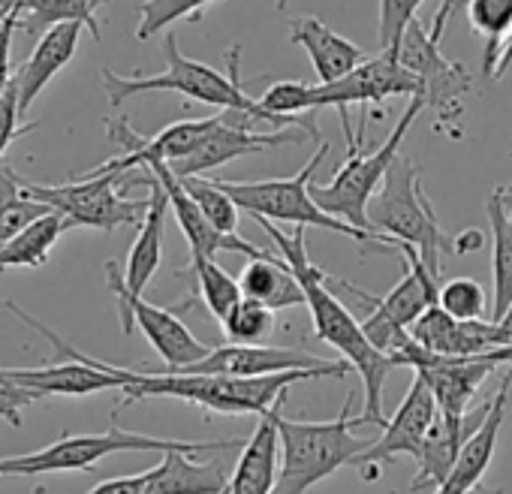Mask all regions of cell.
Here are the masks:
<instances>
[{
    "instance_id": "obj_41",
    "label": "cell",
    "mask_w": 512,
    "mask_h": 494,
    "mask_svg": "<svg viewBox=\"0 0 512 494\" xmlns=\"http://www.w3.org/2000/svg\"><path fill=\"white\" fill-rule=\"evenodd\" d=\"M148 479H151V470L130 473V476H115V479H106V482L94 485L88 494H142Z\"/></svg>"
},
{
    "instance_id": "obj_35",
    "label": "cell",
    "mask_w": 512,
    "mask_h": 494,
    "mask_svg": "<svg viewBox=\"0 0 512 494\" xmlns=\"http://www.w3.org/2000/svg\"><path fill=\"white\" fill-rule=\"evenodd\" d=\"M187 193L193 196V202L199 205V211L205 214V220L223 232V235H238V205L229 199V193L208 178H181Z\"/></svg>"
},
{
    "instance_id": "obj_17",
    "label": "cell",
    "mask_w": 512,
    "mask_h": 494,
    "mask_svg": "<svg viewBox=\"0 0 512 494\" xmlns=\"http://www.w3.org/2000/svg\"><path fill=\"white\" fill-rule=\"evenodd\" d=\"M145 172H151L160 187L166 190V199H169V208L190 244V257H205V260H214V254H244L247 260H263V257H272V251H263V247H256L250 241H244L241 235H223L217 232L205 214L199 211V205L193 202V196L187 193L184 181L169 169V163H154L148 166Z\"/></svg>"
},
{
    "instance_id": "obj_4",
    "label": "cell",
    "mask_w": 512,
    "mask_h": 494,
    "mask_svg": "<svg viewBox=\"0 0 512 494\" xmlns=\"http://www.w3.org/2000/svg\"><path fill=\"white\" fill-rule=\"evenodd\" d=\"M422 109H425V97H422V94L410 97V103H407V109L401 112V118H398L395 130L389 133V139H386L380 148H374L371 154H365V151L359 148V145H362V136H365V124H368V118L362 115L359 136H353V139L347 142V145H350V154H347L344 166L335 172V178H332L329 184H311L314 202H317L326 214H332V217H338V220H344V223H350V226H356V229H362V232L377 235L374 226H371V220H368V205H371V199L377 196V190L383 187V181H386L392 163L398 160L401 142H404L407 130L413 127V121L422 115ZM377 238H383V241H386V251L395 254L398 241H392V238H386V235H377Z\"/></svg>"
},
{
    "instance_id": "obj_27",
    "label": "cell",
    "mask_w": 512,
    "mask_h": 494,
    "mask_svg": "<svg viewBox=\"0 0 512 494\" xmlns=\"http://www.w3.org/2000/svg\"><path fill=\"white\" fill-rule=\"evenodd\" d=\"M485 214L491 223L494 238V302H491V323H497L512 305V181L491 190L485 199Z\"/></svg>"
},
{
    "instance_id": "obj_6",
    "label": "cell",
    "mask_w": 512,
    "mask_h": 494,
    "mask_svg": "<svg viewBox=\"0 0 512 494\" xmlns=\"http://www.w3.org/2000/svg\"><path fill=\"white\" fill-rule=\"evenodd\" d=\"M244 446V440H163L136 431H124L112 425L103 434H76L49 443L46 449H34L25 455L0 458V479L7 476H40V473H61V470H91L97 461L118 455V452H229Z\"/></svg>"
},
{
    "instance_id": "obj_18",
    "label": "cell",
    "mask_w": 512,
    "mask_h": 494,
    "mask_svg": "<svg viewBox=\"0 0 512 494\" xmlns=\"http://www.w3.org/2000/svg\"><path fill=\"white\" fill-rule=\"evenodd\" d=\"M329 359H320L308 350L293 347H244V344H226L211 347V353L187 368H178L181 374H214V377H266L281 371H308V368H329Z\"/></svg>"
},
{
    "instance_id": "obj_8",
    "label": "cell",
    "mask_w": 512,
    "mask_h": 494,
    "mask_svg": "<svg viewBox=\"0 0 512 494\" xmlns=\"http://www.w3.org/2000/svg\"><path fill=\"white\" fill-rule=\"evenodd\" d=\"M329 154V142L320 145V151L293 175V178H266V181H217L229 199L238 205V211L253 214L256 220H269V223H293V226H317V229H329V232H341L353 241L362 244H380L386 251V241L362 232L332 214H326L314 196H311V178L320 169V163Z\"/></svg>"
},
{
    "instance_id": "obj_23",
    "label": "cell",
    "mask_w": 512,
    "mask_h": 494,
    "mask_svg": "<svg viewBox=\"0 0 512 494\" xmlns=\"http://www.w3.org/2000/svg\"><path fill=\"white\" fill-rule=\"evenodd\" d=\"M509 386H512V368L503 374L497 392L491 395V410H488L482 428L464 443L452 473L446 476V482L434 494H470L479 485V479L491 467V458H494V449H497V434H500V425H503V416H506Z\"/></svg>"
},
{
    "instance_id": "obj_22",
    "label": "cell",
    "mask_w": 512,
    "mask_h": 494,
    "mask_svg": "<svg viewBox=\"0 0 512 494\" xmlns=\"http://www.w3.org/2000/svg\"><path fill=\"white\" fill-rule=\"evenodd\" d=\"M79 40H82V25H73V22L55 25V28L43 31V37L34 46V52L28 55V61L13 76V82L19 88V109H22V115H28V109L46 91V85L76 58Z\"/></svg>"
},
{
    "instance_id": "obj_31",
    "label": "cell",
    "mask_w": 512,
    "mask_h": 494,
    "mask_svg": "<svg viewBox=\"0 0 512 494\" xmlns=\"http://www.w3.org/2000/svg\"><path fill=\"white\" fill-rule=\"evenodd\" d=\"M46 214H52V208L34 202L25 193V181L16 175V169L0 163V247Z\"/></svg>"
},
{
    "instance_id": "obj_34",
    "label": "cell",
    "mask_w": 512,
    "mask_h": 494,
    "mask_svg": "<svg viewBox=\"0 0 512 494\" xmlns=\"http://www.w3.org/2000/svg\"><path fill=\"white\" fill-rule=\"evenodd\" d=\"M226 332L229 344H244V347H260L272 338L275 332V311L260 305V302H250L241 299L238 308L220 323Z\"/></svg>"
},
{
    "instance_id": "obj_24",
    "label": "cell",
    "mask_w": 512,
    "mask_h": 494,
    "mask_svg": "<svg viewBox=\"0 0 512 494\" xmlns=\"http://www.w3.org/2000/svg\"><path fill=\"white\" fill-rule=\"evenodd\" d=\"M290 40L299 43L308 52L320 85H332V82L350 76L359 64L368 61V55L356 43L335 34L326 22H320L314 16L293 19L290 22Z\"/></svg>"
},
{
    "instance_id": "obj_11",
    "label": "cell",
    "mask_w": 512,
    "mask_h": 494,
    "mask_svg": "<svg viewBox=\"0 0 512 494\" xmlns=\"http://www.w3.org/2000/svg\"><path fill=\"white\" fill-rule=\"evenodd\" d=\"M106 284L118 302V314H121V326H124V335H130L133 329H139L148 344L154 347V353L166 362L163 371H178V368H187L199 359H205L211 353L208 344H202L181 320L178 314L166 311V308H157V305H148L142 296H133L127 290V281H124V272L115 260H109L106 266Z\"/></svg>"
},
{
    "instance_id": "obj_19",
    "label": "cell",
    "mask_w": 512,
    "mask_h": 494,
    "mask_svg": "<svg viewBox=\"0 0 512 494\" xmlns=\"http://www.w3.org/2000/svg\"><path fill=\"white\" fill-rule=\"evenodd\" d=\"M287 398H281L269 413L256 419L253 434L241 446V458L229 473L226 494H275L281 473V434L278 419Z\"/></svg>"
},
{
    "instance_id": "obj_33",
    "label": "cell",
    "mask_w": 512,
    "mask_h": 494,
    "mask_svg": "<svg viewBox=\"0 0 512 494\" xmlns=\"http://www.w3.org/2000/svg\"><path fill=\"white\" fill-rule=\"evenodd\" d=\"M214 0H142L139 4V25L136 40H151L160 31H169L175 22H199L202 10Z\"/></svg>"
},
{
    "instance_id": "obj_29",
    "label": "cell",
    "mask_w": 512,
    "mask_h": 494,
    "mask_svg": "<svg viewBox=\"0 0 512 494\" xmlns=\"http://www.w3.org/2000/svg\"><path fill=\"white\" fill-rule=\"evenodd\" d=\"M106 0H22L19 4V19L22 31L37 34L40 28L49 31L55 25H82L91 31L94 40H100V25H97V10Z\"/></svg>"
},
{
    "instance_id": "obj_10",
    "label": "cell",
    "mask_w": 512,
    "mask_h": 494,
    "mask_svg": "<svg viewBox=\"0 0 512 494\" xmlns=\"http://www.w3.org/2000/svg\"><path fill=\"white\" fill-rule=\"evenodd\" d=\"M395 58L407 73L419 79L425 106L437 112V127H455L464 112V97L473 88L470 70L464 64L443 58L440 46L431 40L419 19L410 22Z\"/></svg>"
},
{
    "instance_id": "obj_26",
    "label": "cell",
    "mask_w": 512,
    "mask_h": 494,
    "mask_svg": "<svg viewBox=\"0 0 512 494\" xmlns=\"http://www.w3.org/2000/svg\"><path fill=\"white\" fill-rule=\"evenodd\" d=\"M241 296L250 302H260L272 311H287V308H302L308 305L305 290L287 260L281 254L263 257V260H247L238 278Z\"/></svg>"
},
{
    "instance_id": "obj_25",
    "label": "cell",
    "mask_w": 512,
    "mask_h": 494,
    "mask_svg": "<svg viewBox=\"0 0 512 494\" xmlns=\"http://www.w3.org/2000/svg\"><path fill=\"white\" fill-rule=\"evenodd\" d=\"M229 473L220 461H196L190 452H166L151 467V479L142 494H223Z\"/></svg>"
},
{
    "instance_id": "obj_9",
    "label": "cell",
    "mask_w": 512,
    "mask_h": 494,
    "mask_svg": "<svg viewBox=\"0 0 512 494\" xmlns=\"http://www.w3.org/2000/svg\"><path fill=\"white\" fill-rule=\"evenodd\" d=\"M127 175H79L70 184H31L25 181V193L34 202L49 205L64 214L70 229H103L112 232L118 226H142L148 214V199H127L124 190Z\"/></svg>"
},
{
    "instance_id": "obj_37",
    "label": "cell",
    "mask_w": 512,
    "mask_h": 494,
    "mask_svg": "<svg viewBox=\"0 0 512 494\" xmlns=\"http://www.w3.org/2000/svg\"><path fill=\"white\" fill-rule=\"evenodd\" d=\"M452 320L470 323L482 320L485 314V290L473 278H452L449 284L440 287V302H437Z\"/></svg>"
},
{
    "instance_id": "obj_44",
    "label": "cell",
    "mask_w": 512,
    "mask_h": 494,
    "mask_svg": "<svg viewBox=\"0 0 512 494\" xmlns=\"http://www.w3.org/2000/svg\"><path fill=\"white\" fill-rule=\"evenodd\" d=\"M497 323H500V326L506 329V335L512 338V305H509V311H506V314H503V317H500Z\"/></svg>"
},
{
    "instance_id": "obj_15",
    "label": "cell",
    "mask_w": 512,
    "mask_h": 494,
    "mask_svg": "<svg viewBox=\"0 0 512 494\" xmlns=\"http://www.w3.org/2000/svg\"><path fill=\"white\" fill-rule=\"evenodd\" d=\"M404 368H413L416 377H422L428 383L440 413L467 416V407H470L473 395L491 377V371H497L500 365L488 362L485 356H464V359H458V356H434V353H425L416 344L413 353L407 356Z\"/></svg>"
},
{
    "instance_id": "obj_45",
    "label": "cell",
    "mask_w": 512,
    "mask_h": 494,
    "mask_svg": "<svg viewBox=\"0 0 512 494\" xmlns=\"http://www.w3.org/2000/svg\"><path fill=\"white\" fill-rule=\"evenodd\" d=\"M287 4H290V0H278V10H284Z\"/></svg>"
},
{
    "instance_id": "obj_16",
    "label": "cell",
    "mask_w": 512,
    "mask_h": 494,
    "mask_svg": "<svg viewBox=\"0 0 512 494\" xmlns=\"http://www.w3.org/2000/svg\"><path fill=\"white\" fill-rule=\"evenodd\" d=\"M395 254L404 257V278L386 296H371V293H365V290H359V287H353L347 281H335V278H332V284L347 290L350 296H356L362 305H368L371 314H380V317L392 320L401 329H413V323L428 308H434L440 302V284L425 269V263L419 260V251H416L413 244H401L398 241Z\"/></svg>"
},
{
    "instance_id": "obj_39",
    "label": "cell",
    "mask_w": 512,
    "mask_h": 494,
    "mask_svg": "<svg viewBox=\"0 0 512 494\" xmlns=\"http://www.w3.org/2000/svg\"><path fill=\"white\" fill-rule=\"evenodd\" d=\"M37 398H40L37 392L16 386V383L4 374V368H0V419L19 428V425H22V410H25L28 404H34Z\"/></svg>"
},
{
    "instance_id": "obj_7",
    "label": "cell",
    "mask_w": 512,
    "mask_h": 494,
    "mask_svg": "<svg viewBox=\"0 0 512 494\" xmlns=\"http://www.w3.org/2000/svg\"><path fill=\"white\" fill-rule=\"evenodd\" d=\"M368 220L377 235L413 244L425 269L440 281V257L443 251H452V238L443 235L434 205L422 190L419 166L410 157L398 154L383 187L368 205Z\"/></svg>"
},
{
    "instance_id": "obj_2",
    "label": "cell",
    "mask_w": 512,
    "mask_h": 494,
    "mask_svg": "<svg viewBox=\"0 0 512 494\" xmlns=\"http://www.w3.org/2000/svg\"><path fill=\"white\" fill-rule=\"evenodd\" d=\"M163 58H166V70L157 73V76H118L109 67H103L100 70V79H103V88H106L109 103L112 106H121L124 100H130L136 94L175 91V94H184V97H190L196 103L214 106L220 112L247 115L253 124L256 121H266L275 130L296 127V130H305L311 139H320V127H317V121L311 115L308 118H278V115L266 112L260 106V100H253V97L244 94V85H241V76H238V61H241V46L238 43L226 52L229 73H220V70H214V67H208L202 61H193V58L181 55L175 31H169L163 37Z\"/></svg>"
},
{
    "instance_id": "obj_20",
    "label": "cell",
    "mask_w": 512,
    "mask_h": 494,
    "mask_svg": "<svg viewBox=\"0 0 512 494\" xmlns=\"http://www.w3.org/2000/svg\"><path fill=\"white\" fill-rule=\"evenodd\" d=\"M488 410H491V398L467 416H446V413L437 416V422L431 425V431L422 443V452L416 458L419 473L413 476L410 491H425V488L437 491L446 482V476L452 473L464 443L482 428Z\"/></svg>"
},
{
    "instance_id": "obj_42",
    "label": "cell",
    "mask_w": 512,
    "mask_h": 494,
    "mask_svg": "<svg viewBox=\"0 0 512 494\" xmlns=\"http://www.w3.org/2000/svg\"><path fill=\"white\" fill-rule=\"evenodd\" d=\"M461 7H467V0H443L440 4V10L434 13V25H431V40L440 46V40H443V31H446V25H449V19L461 10Z\"/></svg>"
},
{
    "instance_id": "obj_36",
    "label": "cell",
    "mask_w": 512,
    "mask_h": 494,
    "mask_svg": "<svg viewBox=\"0 0 512 494\" xmlns=\"http://www.w3.org/2000/svg\"><path fill=\"white\" fill-rule=\"evenodd\" d=\"M422 4L425 0H380V22H377L380 55H392V58L398 55V46Z\"/></svg>"
},
{
    "instance_id": "obj_5",
    "label": "cell",
    "mask_w": 512,
    "mask_h": 494,
    "mask_svg": "<svg viewBox=\"0 0 512 494\" xmlns=\"http://www.w3.org/2000/svg\"><path fill=\"white\" fill-rule=\"evenodd\" d=\"M416 97L422 94L419 79L407 73L398 58L392 55H377L359 64L350 76L332 82V85H308V82H275L263 97L260 106L278 118H308L314 109L335 106L347 112V106L362 103V106H377L389 97Z\"/></svg>"
},
{
    "instance_id": "obj_43",
    "label": "cell",
    "mask_w": 512,
    "mask_h": 494,
    "mask_svg": "<svg viewBox=\"0 0 512 494\" xmlns=\"http://www.w3.org/2000/svg\"><path fill=\"white\" fill-rule=\"evenodd\" d=\"M479 247H482V232H476V229H467L452 238V254H473Z\"/></svg>"
},
{
    "instance_id": "obj_14",
    "label": "cell",
    "mask_w": 512,
    "mask_h": 494,
    "mask_svg": "<svg viewBox=\"0 0 512 494\" xmlns=\"http://www.w3.org/2000/svg\"><path fill=\"white\" fill-rule=\"evenodd\" d=\"M437 416H440V407H437L428 383L422 377H413L404 401L398 404L392 419L383 425V434L377 440H371V446L353 461V467L365 470V467H374V464H389L398 455L419 458L422 443H425L431 425L437 422Z\"/></svg>"
},
{
    "instance_id": "obj_30",
    "label": "cell",
    "mask_w": 512,
    "mask_h": 494,
    "mask_svg": "<svg viewBox=\"0 0 512 494\" xmlns=\"http://www.w3.org/2000/svg\"><path fill=\"white\" fill-rule=\"evenodd\" d=\"M464 10H467L470 28L485 40L482 70L488 79H494L506 40L512 37V0H467Z\"/></svg>"
},
{
    "instance_id": "obj_32",
    "label": "cell",
    "mask_w": 512,
    "mask_h": 494,
    "mask_svg": "<svg viewBox=\"0 0 512 494\" xmlns=\"http://www.w3.org/2000/svg\"><path fill=\"white\" fill-rule=\"evenodd\" d=\"M178 275H196V287H199V299L205 302V308L211 311V317L217 323H223L235 308L238 302L244 299L241 296V287H238V278H232L226 269H220L214 260H205V257H190V266L181 269Z\"/></svg>"
},
{
    "instance_id": "obj_40",
    "label": "cell",
    "mask_w": 512,
    "mask_h": 494,
    "mask_svg": "<svg viewBox=\"0 0 512 494\" xmlns=\"http://www.w3.org/2000/svg\"><path fill=\"white\" fill-rule=\"evenodd\" d=\"M22 28V19L19 13H13L4 25H0V97L7 94V88L13 85V64H10V55H13V37L16 31Z\"/></svg>"
},
{
    "instance_id": "obj_12",
    "label": "cell",
    "mask_w": 512,
    "mask_h": 494,
    "mask_svg": "<svg viewBox=\"0 0 512 494\" xmlns=\"http://www.w3.org/2000/svg\"><path fill=\"white\" fill-rule=\"evenodd\" d=\"M217 124H220V115L187 118V121H175V124L163 127L157 136H139L127 118H109L106 136H109V142L121 145L124 154L100 163L97 169H91V175H127L133 169H148L154 163L172 166V163L190 157Z\"/></svg>"
},
{
    "instance_id": "obj_38",
    "label": "cell",
    "mask_w": 512,
    "mask_h": 494,
    "mask_svg": "<svg viewBox=\"0 0 512 494\" xmlns=\"http://www.w3.org/2000/svg\"><path fill=\"white\" fill-rule=\"evenodd\" d=\"M19 118H22V109H19V88H16V82L7 88V94L0 97V157L7 154V148L16 142V139H22V136H28L31 130H37V124L31 121V124H19Z\"/></svg>"
},
{
    "instance_id": "obj_21",
    "label": "cell",
    "mask_w": 512,
    "mask_h": 494,
    "mask_svg": "<svg viewBox=\"0 0 512 494\" xmlns=\"http://www.w3.org/2000/svg\"><path fill=\"white\" fill-rule=\"evenodd\" d=\"M142 175L136 178L133 172H127L124 178V187H136V184H145L151 193H148V214L139 226V235L130 247V257H127V266H124V281H127V290L133 296H142L145 287L151 284V278L157 275L160 269V260H163V223H166V211H169V199H166V190L160 187V181L139 169Z\"/></svg>"
},
{
    "instance_id": "obj_28",
    "label": "cell",
    "mask_w": 512,
    "mask_h": 494,
    "mask_svg": "<svg viewBox=\"0 0 512 494\" xmlns=\"http://www.w3.org/2000/svg\"><path fill=\"white\" fill-rule=\"evenodd\" d=\"M70 229L67 217L52 211L40 220H34L28 229H22L16 238H10L0 247V275L10 269H40L49 263L52 247L61 241V235Z\"/></svg>"
},
{
    "instance_id": "obj_46",
    "label": "cell",
    "mask_w": 512,
    "mask_h": 494,
    "mask_svg": "<svg viewBox=\"0 0 512 494\" xmlns=\"http://www.w3.org/2000/svg\"><path fill=\"white\" fill-rule=\"evenodd\" d=\"M223 494H226V491H223Z\"/></svg>"
},
{
    "instance_id": "obj_1",
    "label": "cell",
    "mask_w": 512,
    "mask_h": 494,
    "mask_svg": "<svg viewBox=\"0 0 512 494\" xmlns=\"http://www.w3.org/2000/svg\"><path fill=\"white\" fill-rule=\"evenodd\" d=\"M278 244L281 257L287 260V266L293 269V275L299 278L305 299H308V311L314 317V335L320 341H326L329 347H335L347 365H353L362 377L365 386V410L362 416L368 419V425H386L383 419V386L389 380V371H395L398 365L383 356L362 332V320H356L347 305L329 290V275L311 263L308 244H305V226H296L293 235L281 232L275 223L269 220H256Z\"/></svg>"
},
{
    "instance_id": "obj_3",
    "label": "cell",
    "mask_w": 512,
    "mask_h": 494,
    "mask_svg": "<svg viewBox=\"0 0 512 494\" xmlns=\"http://www.w3.org/2000/svg\"><path fill=\"white\" fill-rule=\"evenodd\" d=\"M353 404L356 392H350L341 413L329 422H299L284 419L281 413V473L275 494H305L344 464H353L371 446V440L356 434V428L368 419L353 416Z\"/></svg>"
},
{
    "instance_id": "obj_13",
    "label": "cell",
    "mask_w": 512,
    "mask_h": 494,
    "mask_svg": "<svg viewBox=\"0 0 512 494\" xmlns=\"http://www.w3.org/2000/svg\"><path fill=\"white\" fill-rule=\"evenodd\" d=\"M308 133L305 130H269V133H256L253 130V121L247 115H238V112H223L220 115V124L202 139V145L172 163L169 169L178 175V178H202L205 172L217 169V166H226L238 157H247V154H260V151H269V148H278V145H299Z\"/></svg>"
}]
</instances>
